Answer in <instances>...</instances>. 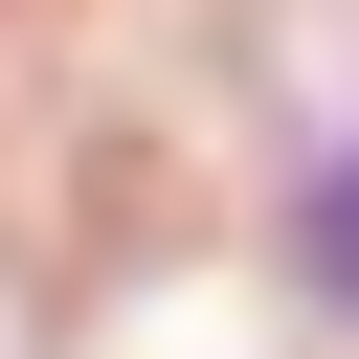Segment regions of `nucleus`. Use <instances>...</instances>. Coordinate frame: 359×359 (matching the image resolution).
<instances>
[{"instance_id": "f257e3e1", "label": "nucleus", "mask_w": 359, "mask_h": 359, "mask_svg": "<svg viewBox=\"0 0 359 359\" xmlns=\"http://www.w3.org/2000/svg\"><path fill=\"white\" fill-rule=\"evenodd\" d=\"M314 292H337V314H359V157H337V180H314Z\"/></svg>"}]
</instances>
